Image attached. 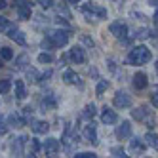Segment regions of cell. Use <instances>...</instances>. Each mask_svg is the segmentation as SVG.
I'll list each match as a JSON object with an SVG mask.
<instances>
[{"label": "cell", "instance_id": "cell-32", "mask_svg": "<svg viewBox=\"0 0 158 158\" xmlns=\"http://www.w3.org/2000/svg\"><path fill=\"white\" fill-rule=\"evenodd\" d=\"M6 133H8V124H6L4 116L0 114V135H6Z\"/></svg>", "mask_w": 158, "mask_h": 158}, {"label": "cell", "instance_id": "cell-41", "mask_svg": "<svg viewBox=\"0 0 158 158\" xmlns=\"http://www.w3.org/2000/svg\"><path fill=\"white\" fill-rule=\"evenodd\" d=\"M8 6V2H6V0H0V10H4Z\"/></svg>", "mask_w": 158, "mask_h": 158}, {"label": "cell", "instance_id": "cell-3", "mask_svg": "<svg viewBox=\"0 0 158 158\" xmlns=\"http://www.w3.org/2000/svg\"><path fill=\"white\" fill-rule=\"evenodd\" d=\"M82 14L86 15L88 21H97V19H105L107 17V10L97 6V4H84L82 6Z\"/></svg>", "mask_w": 158, "mask_h": 158}, {"label": "cell", "instance_id": "cell-17", "mask_svg": "<svg viewBox=\"0 0 158 158\" xmlns=\"http://www.w3.org/2000/svg\"><path fill=\"white\" fill-rule=\"evenodd\" d=\"M147 84H149V80H147V74L145 73H137L133 76V86L137 88V89H145Z\"/></svg>", "mask_w": 158, "mask_h": 158}, {"label": "cell", "instance_id": "cell-27", "mask_svg": "<svg viewBox=\"0 0 158 158\" xmlns=\"http://www.w3.org/2000/svg\"><path fill=\"white\" fill-rule=\"evenodd\" d=\"M110 154H112V158H130L126 152H124L122 147H112V149H110Z\"/></svg>", "mask_w": 158, "mask_h": 158}, {"label": "cell", "instance_id": "cell-1", "mask_svg": "<svg viewBox=\"0 0 158 158\" xmlns=\"http://www.w3.org/2000/svg\"><path fill=\"white\" fill-rule=\"evenodd\" d=\"M151 61V50L147 46H135L126 57L128 65H145Z\"/></svg>", "mask_w": 158, "mask_h": 158}, {"label": "cell", "instance_id": "cell-43", "mask_svg": "<svg viewBox=\"0 0 158 158\" xmlns=\"http://www.w3.org/2000/svg\"><path fill=\"white\" fill-rule=\"evenodd\" d=\"M154 21H156V23H158V12L154 14Z\"/></svg>", "mask_w": 158, "mask_h": 158}, {"label": "cell", "instance_id": "cell-28", "mask_svg": "<svg viewBox=\"0 0 158 158\" xmlns=\"http://www.w3.org/2000/svg\"><path fill=\"white\" fill-rule=\"evenodd\" d=\"M27 78H29L31 82H38L40 74H38V71H36V69H27Z\"/></svg>", "mask_w": 158, "mask_h": 158}, {"label": "cell", "instance_id": "cell-6", "mask_svg": "<svg viewBox=\"0 0 158 158\" xmlns=\"http://www.w3.org/2000/svg\"><path fill=\"white\" fill-rule=\"evenodd\" d=\"M44 151H46L48 158H57V154H59V141L53 139V137L46 139V143H44Z\"/></svg>", "mask_w": 158, "mask_h": 158}, {"label": "cell", "instance_id": "cell-4", "mask_svg": "<svg viewBox=\"0 0 158 158\" xmlns=\"http://www.w3.org/2000/svg\"><path fill=\"white\" fill-rule=\"evenodd\" d=\"M131 116H133L135 120H145L149 128H152V126H154V116H152V110H151L149 107H147V105L133 109V110H131Z\"/></svg>", "mask_w": 158, "mask_h": 158}, {"label": "cell", "instance_id": "cell-16", "mask_svg": "<svg viewBox=\"0 0 158 158\" xmlns=\"http://www.w3.org/2000/svg\"><path fill=\"white\" fill-rule=\"evenodd\" d=\"M63 80L67 82V84H78V86H80L82 88V82H80V76H78L74 71H65V74H63Z\"/></svg>", "mask_w": 158, "mask_h": 158}, {"label": "cell", "instance_id": "cell-42", "mask_svg": "<svg viewBox=\"0 0 158 158\" xmlns=\"http://www.w3.org/2000/svg\"><path fill=\"white\" fill-rule=\"evenodd\" d=\"M27 158H36V154H32V152H31V154H29Z\"/></svg>", "mask_w": 158, "mask_h": 158}, {"label": "cell", "instance_id": "cell-2", "mask_svg": "<svg viewBox=\"0 0 158 158\" xmlns=\"http://www.w3.org/2000/svg\"><path fill=\"white\" fill-rule=\"evenodd\" d=\"M69 31H52L48 38L42 42L44 48H63L67 46V42H69Z\"/></svg>", "mask_w": 158, "mask_h": 158}, {"label": "cell", "instance_id": "cell-13", "mask_svg": "<svg viewBox=\"0 0 158 158\" xmlns=\"http://www.w3.org/2000/svg\"><path fill=\"white\" fill-rule=\"evenodd\" d=\"M40 107H42V110H53L55 107H57V99H55V95H44L42 99H40Z\"/></svg>", "mask_w": 158, "mask_h": 158}, {"label": "cell", "instance_id": "cell-39", "mask_svg": "<svg viewBox=\"0 0 158 158\" xmlns=\"http://www.w3.org/2000/svg\"><path fill=\"white\" fill-rule=\"evenodd\" d=\"M57 14H59V15H65V17H71V15H69V12H67V8H65V6H59V8H57Z\"/></svg>", "mask_w": 158, "mask_h": 158}, {"label": "cell", "instance_id": "cell-38", "mask_svg": "<svg viewBox=\"0 0 158 158\" xmlns=\"http://www.w3.org/2000/svg\"><path fill=\"white\" fill-rule=\"evenodd\" d=\"M82 42L86 44V46H89V48H94V46H95V44H94V40L89 38V36H86V35H82Z\"/></svg>", "mask_w": 158, "mask_h": 158}, {"label": "cell", "instance_id": "cell-31", "mask_svg": "<svg viewBox=\"0 0 158 158\" xmlns=\"http://www.w3.org/2000/svg\"><path fill=\"white\" fill-rule=\"evenodd\" d=\"M107 88H109V82H107V80H99V84H97V88H95L97 95H101V94H103Z\"/></svg>", "mask_w": 158, "mask_h": 158}, {"label": "cell", "instance_id": "cell-11", "mask_svg": "<svg viewBox=\"0 0 158 158\" xmlns=\"http://www.w3.org/2000/svg\"><path fill=\"white\" fill-rule=\"evenodd\" d=\"M116 137L118 139H128V137H131V124L128 120H124L120 126L116 128Z\"/></svg>", "mask_w": 158, "mask_h": 158}, {"label": "cell", "instance_id": "cell-14", "mask_svg": "<svg viewBox=\"0 0 158 158\" xmlns=\"http://www.w3.org/2000/svg\"><path fill=\"white\" fill-rule=\"evenodd\" d=\"M8 36L12 38V40H15V42L19 44V46H25V44H27V38H25V35H23L21 31H17L15 27H12V29L8 31Z\"/></svg>", "mask_w": 158, "mask_h": 158}, {"label": "cell", "instance_id": "cell-37", "mask_svg": "<svg viewBox=\"0 0 158 158\" xmlns=\"http://www.w3.org/2000/svg\"><path fill=\"white\" fill-rule=\"evenodd\" d=\"M38 4H40V6H42L44 10H48V8H52V6H53L55 2H53V0H42V2H38Z\"/></svg>", "mask_w": 158, "mask_h": 158}, {"label": "cell", "instance_id": "cell-25", "mask_svg": "<svg viewBox=\"0 0 158 158\" xmlns=\"http://www.w3.org/2000/svg\"><path fill=\"white\" fill-rule=\"evenodd\" d=\"M10 89H12V80H10V78H2V80H0V95L8 94Z\"/></svg>", "mask_w": 158, "mask_h": 158}, {"label": "cell", "instance_id": "cell-45", "mask_svg": "<svg viewBox=\"0 0 158 158\" xmlns=\"http://www.w3.org/2000/svg\"><path fill=\"white\" fill-rule=\"evenodd\" d=\"M156 73H158V61H156Z\"/></svg>", "mask_w": 158, "mask_h": 158}, {"label": "cell", "instance_id": "cell-9", "mask_svg": "<svg viewBox=\"0 0 158 158\" xmlns=\"http://www.w3.org/2000/svg\"><path fill=\"white\" fill-rule=\"evenodd\" d=\"M69 57H71V61L76 63V65L86 63V53H84V50H82L80 46H74V48L69 52Z\"/></svg>", "mask_w": 158, "mask_h": 158}, {"label": "cell", "instance_id": "cell-12", "mask_svg": "<svg viewBox=\"0 0 158 158\" xmlns=\"http://www.w3.org/2000/svg\"><path fill=\"white\" fill-rule=\"evenodd\" d=\"M31 6H32L31 2H15L19 19H29L31 17Z\"/></svg>", "mask_w": 158, "mask_h": 158}, {"label": "cell", "instance_id": "cell-29", "mask_svg": "<svg viewBox=\"0 0 158 158\" xmlns=\"http://www.w3.org/2000/svg\"><path fill=\"white\" fill-rule=\"evenodd\" d=\"M38 61H40V63H52V61H53V55H52V53H46V52H42V53L38 55Z\"/></svg>", "mask_w": 158, "mask_h": 158}, {"label": "cell", "instance_id": "cell-21", "mask_svg": "<svg viewBox=\"0 0 158 158\" xmlns=\"http://www.w3.org/2000/svg\"><path fill=\"white\" fill-rule=\"evenodd\" d=\"M8 126H15V128H21V126H25V120L21 118L19 114H15V112H12V114L8 116Z\"/></svg>", "mask_w": 158, "mask_h": 158}, {"label": "cell", "instance_id": "cell-34", "mask_svg": "<svg viewBox=\"0 0 158 158\" xmlns=\"http://www.w3.org/2000/svg\"><path fill=\"white\" fill-rule=\"evenodd\" d=\"M74 158H99V156L94 152H78V154H74Z\"/></svg>", "mask_w": 158, "mask_h": 158}, {"label": "cell", "instance_id": "cell-40", "mask_svg": "<svg viewBox=\"0 0 158 158\" xmlns=\"http://www.w3.org/2000/svg\"><path fill=\"white\" fill-rule=\"evenodd\" d=\"M25 63H27V55H21V57L17 59V67L21 69V67H25Z\"/></svg>", "mask_w": 158, "mask_h": 158}, {"label": "cell", "instance_id": "cell-18", "mask_svg": "<svg viewBox=\"0 0 158 158\" xmlns=\"http://www.w3.org/2000/svg\"><path fill=\"white\" fill-rule=\"evenodd\" d=\"M130 149H131V152L133 154H143L145 152V143L141 141V139H131V143H130Z\"/></svg>", "mask_w": 158, "mask_h": 158}, {"label": "cell", "instance_id": "cell-36", "mask_svg": "<svg viewBox=\"0 0 158 158\" xmlns=\"http://www.w3.org/2000/svg\"><path fill=\"white\" fill-rule=\"evenodd\" d=\"M31 149H32V154H35L36 151H40V143H38V139H31Z\"/></svg>", "mask_w": 158, "mask_h": 158}, {"label": "cell", "instance_id": "cell-44", "mask_svg": "<svg viewBox=\"0 0 158 158\" xmlns=\"http://www.w3.org/2000/svg\"><path fill=\"white\" fill-rule=\"evenodd\" d=\"M2 65H4V61H2V59H0V69H2Z\"/></svg>", "mask_w": 158, "mask_h": 158}, {"label": "cell", "instance_id": "cell-5", "mask_svg": "<svg viewBox=\"0 0 158 158\" xmlns=\"http://www.w3.org/2000/svg\"><path fill=\"white\" fill-rule=\"evenodd\" d=\"M82 137L88 141V143H92V145H97V130H95V124L94 122H89L84 126V131H82Z\"/></svg>", "mask_w": 158, "mask_h": 158}, {"label": "cell", "instance_id": "cell-19", "mask_svg": "<svg viewBox=\"0 0 158 158\" xmlns=\"http://www.w3.org/2000/svg\"><path fill=\"white\" fill-rule=\"evenodd\" d=\"M15 97L17 99H25L27 97V88H25L23 80H15Z\"/></svg>", "mask_w": 158, "mask_h": 158}, {"label": "cell", "instance_id": "cell-33", "mask_svg": "<svg viewBox=\"0 0 158 158\" xmlns=\"http://www.w3.org/2000/svg\"><path fill=\"white\" fill-rule=\"evenodd\" d=\"M151 99H152V105L158 107V84L152 86V95H151Z\"/></svg>", "mask_w": 158, "mask_h": 158}, {"label": "cell", "instance_id": "cell-10", "mask_svg": "<svg viewBox=\"0 0 158 158\" xmlns=\"http://www.w3.org/2000/svg\"><path fill=\"white\" fill-rule=\"evenodd\" d=\"M101 122L107 124V126H110V124H116L118 122V116H116V112L109 109V107H103V112H101Z\"/></svg>", "mask_w": 158, "mask_h": 158}, {"label": "cell", "instance_id": "cell-23", "mask_svg": "<svg viewBox=\"0 0 158 158\" xmlns=\"http://www.w3.org/2000/svg\"><path fill=\"white\" fill-rule=\"evenodd\" d=\"M95 105L92 103V105H86L84 107V110H82V118H86V120H89V118H94L95 116Z\"/></svg>", "mask_w": 158, "mask_h": 158}, {"label": "cell", "instance_id": "cell-24", "mask_svg": "<svg viewBox=\"0 0 158 158\" xmlns=\"http://www.w3.org/2000/svg\"><path fill=\"white\" fill-rule=\"evenodd\" d=\"M149 36H154V32L151 29H137L135 31V38H139V40H145V38H149Z\"/></svg>", "mask_w": 158, "mask_h": 158}, {"label": "cell", "instance_id": "cell-22", "mask_svg": "<svg viewBox=\"0 0 158 158\" xmlns=\"http://www.w3.org/2000/svg\"><path fill=\"white\" fill-rule=\"evenodd\" d=\"M27 145V137H25V135H21V137L14 143V152L15 154H21V152H23V147Z\"/></svg>", "mask_w": 158, "mask_h": 158}, {"label": "cell", "instance_id": "cell-26", "mask_svg": "<svg viewBox=\"0 0 158 158\" xmlns=\"http://www.w3.org/2000/svg\"><path fill=\"white\" fill-rule=\"evenodd\" d=\"M0 59H2V61L14 59V52H12V48H0Z\"/></svg>", "mask_w": 158, "mask_h": 158}, {"label": "cell", "instance_id": "cell-30", "mask_svg": "<svg viewBox=\"0 0 158 158\" xmlns=\"http://www.w3.org/2000/svg\"><path fill=\"white\" fill-rule=\"evenodd\" d=\"M10 29H12V23H10L6 17L0 15V32H2V31H10Z\"/></svg>", "mask_w": 158, "mask_h": 158}, {"label": "cell", "instance_id": "cell-7", "mask_svg": "<svg viewBox=\"0 0 158 158\" xmlns=\"http://www.w3.org/2000/svg\"><path fill=\"white\" fill-rule=\"evenodd\" d=\"M114 107H118V109L131 107V95H128L126 92H116V95H114Z\"/></svg>", "mask_w": 158, "mask_h": 158}, {"label": "cell", "instance_id": "cell-15", "mask_svg": "<svg viewBox=\"0 0 158 158\" xmlns=\"http://www.w3.org/2000/svg\"><path fill=\"white\" fill-rule=\"evenodd\" d=\"M32 131L35 133H48V130H50V124L48 122H44V120H32Z\"/></svg>", "mask_w": 158, "mask_h": 158}, {"label": "cell", "instance_id": "cell-20", "mask_svg": "<svg viewBox=\"0 0 158 158\" xmlns=\"http://www.w3.org/2000/svg\"><path fill=\"white\" fill-rule=\"evenodd\" d=\"M145 141H147V145H149V147H152L154 151H158V133L149 131V133L145 135Z\"/></svg>", "mask_w": 158, "mask_h": 158}, {"label": "cell", "instance_id": "cell-35", "mask_svg": "<svg viewBox=\"0 0 158 158\" xmlns=\"http://www.w3.org/2000/svg\"><path fill=\"white\" fill-rule=\"evenodd\" d=\"M31 116H32V109H31V107H25V109H23V120L29 122Z\"/></svg>", "mask_w": 158, "mask_h": 158}, {"label": "cell", "instance_id": "cell-8", "mask_svg": "<svg viewBox=\"0 0 158 158\" xmlns=\"http://www.w3.org/2000/svg\"><path fill=\"white\" fill-rule=\"evenodd\" d=\"M109 31H110V35H114L116 38H126V35H128V27L124 25L122 21H114V23H110Z\"/></svg>", "mask_w": 158, "mask_h": 158}]
</instances>
